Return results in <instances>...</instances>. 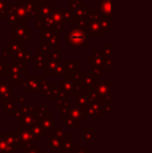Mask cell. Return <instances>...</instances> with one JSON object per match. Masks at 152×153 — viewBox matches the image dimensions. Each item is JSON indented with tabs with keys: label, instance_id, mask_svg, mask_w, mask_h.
<instances>
[{
	"label": "cell",
	"instance_id": "1",
	"mask_svg": "<svg viewBox=\"0 0 152 153\" xmlns=\"http://www.w3.org/2000/svg\"><path fill=\"white\" fill-rule=\"evenodd\" d=\"M70 43L72 44H75V45H82L85 44V36H83V33L78 29H74V30H71L70 32L69 36H68Z\"/></svg>",
	"mask_w": 152,
	"mask_h": 153
}]
</instances>
